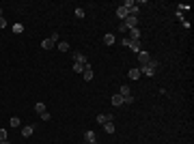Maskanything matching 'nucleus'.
Masks as SVG:
<instances>
[{"instance_id": "obj_1", "label": "nucleus", "mask_w": 194, "mask_h": 144, "mask_svg": "<svg viewBox=\"0 0 194 144\" xmlns=\"http://www.w3.org/2000/svg\"><path fill=\"white\" fill-rule=\"evenodd\" d=\"M140 69V75H155V69H157V60H149L147 65H143V67H138Z\"/></svg>"}, {"instance_id": "obj_2", "label": "nucleus", "mask_w": 194, "mask_h": 144, "mask_svg": "<svg viewBox=\"0 0 194 144\" xmlns=\"http://www.w3.org/2000/svg\"><path fill=\"white\" fill-rule=\"evenodd\" d=\"M123 24L127 26V30H132V28H138V15H130V13H127V17L123 19Z\"/></svg>"}, {"instance_id": "obj_3", "label": "nucleus", "mask_w": 194, "mask_h": 144, "mask_svg": "<svg viewBox=\"0 0 194 144\" xmlns=\"http://www.w3.org/2000/svg\"><path fill=\"white\" fill-rule=\"evenodd\" d=\"M82 78H84V80H86V82H91V80H93V78H95V75H93V67H91V65H89V62H86V65H84V71H82Z\"/></svg>"}, {"instance_id": "obj_4", "label": "nucleus", "mask_w": 194, "mask_h": 144, "mask_svg": "<svg viewBox=\"0 0 194 144\" xmlns=\"http://www.w3.org/2000/svg\"><path fill=\"white\" fill-rule=\"evenodd\" d=\"M127 39H130V41H140V30H138V28L127 30Z\"/></svg>"}, {"instance_id": "obj_5", "label": "nucleus", "mask_w": 194, "mask_h": 144, "mask_svg": "<svg viewBox=\"0 0 194 144\" xmlns=\"http://www.w3.org/2000/svg\"><path fill=\"white\" fill-rule=\"evenodd\" d=\"M149 60H151L149 52H138V62H140V67H143V65H147Z\"/></svg>"}, {"instance_id": "obj_6", "label": "nucleus", "mask_w": 194, "mask_h": 144, "mask_svg": "<svg viewBox=\"0 0 194 144\" xmlns=\"http://www.w3.org/2000/svg\"><path fill=\"white\" fill-rule=\"evenodd\" d=\"M73 62H80V65H86V56L82 52H73Z\"/></svg>"}, {"instance_id": "obj_7", "label": "nucleus", "mask_w": 194, "mask_h": 144, "mask_svg": "<svg viewBox=\"0 0 194 144\" xmlns=\"http://www.w3.org/2000/svg\"><path fill=\"white\" fill-rule=\"evenodd\" d=\"M117 17H119L121 22H123V19L127 17V9H125L123 4H121V6H117Z\"/></svg>"}, {"instance_id": "obj_8", "label": "nucleus", "mask_w": 194, "mask_h": 144, "mask_svg": "<svg viewBox=\"0 0 194 144\" xmlns=\"http://www.w3.org/2000/svg\"><path fill=\"white\" fill-rule=\"evenodd\" d=\"M104 43H106V45H114V43H117V37H114L112 32H108V35H104Z\"/></svg>"}, {"instance_id": "obj_9", "label": "nucleus", "mask_w": 194, "mask_h": 144, "mask_svg": "<svg viewBox=\"0 0 194 144\" xmlns=\"http://www.w3.org/2000/svg\"><path fill=\"white\" fill-rule=\"evenodd\" d=\"M110 121H112V114H99V116H97V123H99V125H106V123H110Z\"/></svg>"}, {"instance_id": "obj_10", "label": "nucleus", "mask_w": 194, "mask_h": 144, "mask_svg": "<svg viewBox=\"0 0 194 144\" xmlns=\"http://www.w3.org/2000/svg\"><path fill=\"white\" fill-rule=\"evenodd\" d=\"M33 131H35V125H28V127H22V136H24V138H30V136H33Z\"/></svg>"}, {"instance_id": "obj_11", "label": "nucleus", "mask_w": 194, "mask_h": 144, "mask_svg": "<svg viewBox=\"0 0 194 144\" xmlns=\"http://www.w3.org/2000/svg\"><path fill=\"white\" fill-rule=\"evenodd\" d=\"M95 140H97L95 131H86V133H84V142H95Z\"/></svg>"}, {"instance_id": "obj_12", "label": "nucleus", "mask_w": 194, "mask_h": 144, "mask_svg": "<svg viewBox=\"0 0 194 144\" xmlns=\"http://www.w3.org/2000/svg\"><path fill=\"white\" fill-rule=\"evenodd\" d=\"M127 78H130V80H138V78H140V69H130Z\"/></svg>"}, {"instance_id": "obj_13", "label": "nucleus", "mask_w": 194, "mask_h": 144, "mask_svg": "<svg viewBox=\"0 0 194 144\" xmlns=\"http://www.w3.org/2000/svg\"><path fill=\"white\" fill-rule=\"evenodd\" d=\"M119 95H121V97H127V95H132V88H130L127 84H123V86H121V91H119Z\"/></svg>"}, {"instance_id": "obj_14", "label": "nucleus", "mask_w": 194, "mask_h": 144, "mask_svg": "<svg viewBox=\"0 0 194 144\" xmlns=\"http://www.w3.org/2000/svg\"><path fill=\"white\" fill-rule=\"evenodd\" d=\"M114 129H117V127H114V123H112V121L104 125V131H106V133H114Z\"/></svg>"}, {"instance_id": "obj_15", "label": "nucleus", "mask_w": 194, "mask_h": 144, "mask_svg": "<svg viewBox=\"0 0 194 144\" xmlns=\"http://www.w3.org/2000/svg\"><path fill=\"white\" fill-rule=\"evenodd\" d=\"M41 48L43 49H52L54 48V41H52V39H43V41H41Z\"/></svg>"}, {"instance_id": "obj_16", "label": "nucleus", "mask_w": 194, "mask_h": 144, "mask_svg": "<svg viewBox=\"0 0 194 144\" xmlns=\"http://www.w3.org/2000/svg\"><path fill=\"white\" fill-rule=\"evenodd\" d=\"M112 105H117V108H119V105H123V97L119 95V93L112 97Z\"/></svg>"}, {"instance_id": "obj_17", "label": "nucleus", "mask_w": 194, "mask_h": 144, "mask_svg": "<svg viewBox=\"0 0 194 144\" xmlns=\"http://www.w3.org/2000/svg\"><path fill=\"white\" fill-rule=\"evenodd\" d=\"M35 112H37V114H43V112H46V103H41V101L35 103Z\"/></svg>"}, {"instance_id": "obj_18", "label": "nucleus", "mask_w": 194, "mask_h": 144, "mask_svg": "<svg viewBox=\"0 0 194 144\" xmlns=\"http://www.w3.org/2000/svg\"><path fill=\"white\" fill-rule=\"evenodd\" d=\"M130 49H132V52H136V54H138V52H143V49H140V41H132Z\"/></svg>"}, {"instance_id": "obj_19", "label": "nucleus", "mask_w": 194, "mask_h": 144, "mask_svg": "<svg viewBox=\"0 0 194 144\" xmlns=\"http://www.w3.org/2000/svg\"><path fill=\"white\" fill-rule=\"evenodd\" d=\"M58 52H69V43L67 41H60L58 43Z\"/></svg>"}, {"instance_id": "obj_20", "label": "nucleus", "mask_w": 194, "mask_h": 144, "mask_svg": "<svg viewBox=\"0 0 194 144\" xmlns=\"http://www.w3.org/2000/svg\"><path fill=\"white\" fill-rule=\"evenodd\" d=\"M84 15H86V13H84V9H82V6H78V9H76V17H78V19H82Z\"/></svg>"}, {"instance_id": "obj_21", "label": "nucleus", "mask_w": 194, "mask_h": 144, "mask_svg": "<svg viewBox=\"0 0 194 144\" xmlns=\"http://www.w3.org/2000/svg\"><path fill=\"white\" fill-rule=\"evenodd\" d=\"M13 32H15V35L24 32V26H22V24H13Z\"/></svg>"}, {"instance_id": "obj_22", "label": "nucleus", "mask_w": 194, "mask_h": 144, "mask_svg": "<svg viewBox=\"0 0 194 144\" xmlns=\"http://www.w3.org/2000/svg\"><path fill=\"white\" fill-rule=\"evenodd\" d=\"M73 71H76V73H82V71H84V65H80V62H73Z\"/></svg>"}, {"instance_id": "obj_23", "label": "nucleus", "mask_w": 194, "mask_h": 144, "mask_svg": "<svg viewBox=\"0 0 194 144\" xmlns=\"http://www.w3.org/2000/svg\"><path fill=\"white\" fill-rule=\"evenodd\" d=\"M179 6V11L183 13V11H190V4H186V2H181V4H177Z\"/></svg>"}, {"instance_id": "obj_24", "label": "nucleus", "mask_w": 194, "mask_h": 144, "mask_svg": "<svg viewBox=\"0 0 194 144\" xmlns=\"http://www.w3.org/2000/svg\"><path fill=\"white\" fill-rule=\"evenodd\" d=\"M123 103H127V105H132V103H134V97H132V95L123 97Z\"/></svg>"}, {"instance_id": "obj_25", "label": "nucleus", "mask_w": 194, "mask_h": 144, "mask_svg": "<svg viewBox=\"0 0 194 144\" xmlns=\"http://www.w3.org/2000/svg\"><path fill=\"white\" fill-rule=\"evenodd\" d=\"M119 32H121V35H125V32H127V26H125V24H123V22H121V24H119Z\"/></svg>"}, {"instance_id": "obj_26", "label": "nucleus", "mask_w": 194, "mask_h": 144, "mask_svg": "<svg viewBox=\"0 0 194 144\" xmlns=\"http://www.w3.org/2000/svg\"><path fill=\"white\" fill-rule=\"evenodd\" d=\"M11 127H20V118H17V116L11 118Z\"/></svg>"}, {"instance_id": "obj_27", "label": "nucleus", "mask_w": 194, "mask_h": 144, "mask_svg": "<svg viewBox=\"0 0 194 144\" xmlns=\"http://www.w3.org/2000/svg\"><path fill=\"white\" fill-rule=\"evenodd\" d=\"M0 142H7V129H0Z\"/></svg>"}, {"instance_id": "obj_28", "label": "nucleus", "mask_w": 194, "mask_h": 144, "mask_svg": "<svg viewBox=\"0 0 194 144\" xmlns=\"http://www.w3.org/2000/svg\"><path fill=\"white\" fill-rule=\"evenodd\" d=\"M121 43H123V45H125V48H130V45H132V41H130V39H127V37H125V39H121Z\"/></svg>"}, {"instance_id": "obj_29", "label": "nucleus", "mask_w": 194, "mask_h": 144, "mask_svg": "<svg viewBox=\"0 0 194 144\" xmlns=\"http://www.w3.org/2000/svg\"><path fill=\"white\" fill-rule=\"evenodd\" d=\"M4 26H7V22H4V17H0V30H2Z\"/></svg>"}, {"instance_id": "obj_30", "label": "nucleus", "mask_w": 194, "mask_h": 144, "mask_svg": "<svg viewBox=\"0 0 194 144\" xmlns=\"http://www.w3.org/2000/svg\"><path fill=\"white\" fill-rule=\"evenodd\" d=\"M0 17H2V6H0Z\"/></svg>"}, {"instance_id": "obj_31", "label": "nucleus", "mask_w": 194, "mask_h": 144, "mask_svg": "<svg viewBox=\"0 0 194 144\" xmlns=\"http://www.w3.org/2000/svg\"><path fill=\"white\" fill-rule=\"evenodd\" d=\"M0 144H9V140H7V142H0Z\"/></svg>"}, {"instance_id": "obj_32", "label": "nucleus", "mask_w": 194, "mask_h": 144, "mask_svg": "<svg viewBox=\"0 0 194 144\" xmlns=\"http://www.w3.org/2000/svg\"><path fill=\"white\" fill-rule=\"evenodd\" d=\"M84 144H91V142H84Z\"/></svg>"}, {"instance_id": "obj_33", "label": "nucleus", "mask_w": 194, "mask_h": 144, "mask_svg": "<svg viewBox=\"0 0 194 144\" xmlns=\"http://www.w3.org/2000/svg\"><path fill=\"white\" fill-rule=\"evenodd\" d=\"M91 144H95V142H91Z\"/></svg>"}]
</instances>
